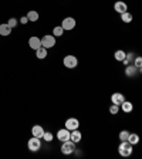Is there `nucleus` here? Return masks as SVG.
I'll use <instances>...</instances> for the list:
<instances>
[{"instance_id":"obj_23","label":"nucleus","mask_w":142,"mask_h":159,"mask_svg":"<svg viewBox=\"0 0 142 159\" xmlns=\"http://www.w3.org/2000/svg\"><path fill=\"white\" fill-rule=\"evenodd\" d=\"M134 67H135L138 71H141L142 70V58L141 57H136L135 58V61H134Z\"/></svg>"},{"instance_id":"obj_17","label":"nucleus","mask_w":142,"mask_h":159,"mask_svg":"<svg viewBox=\"0 0 142 159\" xmlns=\"http://www.w3.org/2000/svg\"><path fill=\"white\" fill-rule=\"evenodd\" d=\"M132 19L134 17L129 11H124V13H121V20H122V23H131Z\"/></svg>"},{"instance_id":"obj_12","label":"nucleus","mask_w":142,"mask_h":159,"mask_svg":"<svg viewBox=\"0 0 142 159\" xmlns=\"http://www.w3.org/2000/svg\"><path fill=\"white\" fill-rule=\"evenodd\" d=\"M126 9H128V6H126V3H124V2H121V0H118L115 4H114V10H115L117 13H124V11H126Z\"/></svg>"},{"instance_id":"obj_19","label":"nucleus","mask_w":142,"mask_h":159,"mask_svg":"<svg viewBox=\"0 0 142 159\" xmlns=\"http://www.w3.org/2000/svg\"><path fill=\"white\" fill-rule=\"evenodd\" d=\"M128 142L131 143V145H136V143L139 142V136L136 135V134H129V136H128Z\"/></svg>"},{"instance_id":"obj_5","label":"nucleus","mask_w":142,"mask_h":159,"mask_svg":"<svg viewBox=\"0 0 142 159\" xmlns=\"http://www.w3.org/2000/svg\"><path fill=\"white\" fill-rule=\"evenodd\" d=\"M27 146H29V149L31 151V152H37V151L41 148V141H40V138H36V136H33V138L29 139V143H27Z\"/></svg>"},{"instance_id":"obj_24","label":"nucleus","mask_w":142,"mask_h":159,"mask_svg":"<svg viewBox=\"0 0 142 159\" xmlns=\"http://www.w3.org/2000/svg\"><path fill=\"white\" fill-rule=\"evenodd\" d=\"M118 112H119V105L112 104V105L109 107V114H111V115H117Z\"/></svg>"},{"instance_id":"obj_1","label":"nucleus","mask_w":142,"mask_h":159,"mask_svg":"<svg viewBox=\"0 0 142 159\" xmlns=\"http://www.w3.org/2000/svg\"><path fill=\"white\" fill-rule=\"evenodd\" d=\"M134 151V145H131V143L128 142V141H122L121 142V145L118 146V152L121 156H131V153H132Z\"/></svg>"},{"instance_id":"obj_25","label":"nucleus","mask_w":142,"mask_h":159,"mask_svg":"<svg viewBox=\"0 0 142 159\" xmlns=\"http://www.w3.org/2000/svg\"><path fill=\"white\" fill-rule=\"evenodd\" d=\"M128 136H129L128 131H121V132H119V139H121V142H122V141H128Z\"/></svg>"},{"instance_id":"obj_20","label":"nucleus","mask_w":142,"mask_h":159,"mask_svg":"<svg viewBox=\"0 0 142 159\" xmlns=\"http://www.w3.org/2000/svg\"><path fill=\"white\" fill-rule=\"evenodd\" d=\"M125 56H126V53L122 51V50H118V51H115V54H114V57H115L117 61H124Z\"/></svg>"},{"instance_id":"obj_3","label":"nucleus","mask_w":142,"mask_h":159,"mask_svg":"<svg viewBox=\"0 0 142 159\" xmlns=\"http://www.w3.org/2000/svg\"><path fill=\"white\" fill-rule=\"evenodd\" d=\"M61 152L64 155H70V153H74L76 152V143L73 141H64L63 145H61Z\"/></svg>"},{"instance_id":"obj_28","label":"nucleus","mask_w":142,"mask_h":159,"mask_svg":"<svg viewBox=\"0 0 142 159\" xmlns=\"http://www.w3.org/2000/svg\"><path fill=\"white\" fill-rule=\"evenodd\" d=\"M20 21H21V24H27V23H29V19H27V17H21V19H20Z\"/></svg>"},{"instance_id":"obj_2","label":"nucleus","mask_w":142,"mask_h":159,"mask_svg":"<svg viewBox=\"0 0 142 159\" xmlns=\"http://www.w3.org/2000/svg\"><path fill=\"white\" fill-rule=\"evenodd\" d=\"M63 64L66 66V68H70V70H73L76 68L77 66H78V58H77L76 56H66L63 60Z\"/></svg>"},{"instance_id":"obj_6","label":"nucleus","mask_w":142,"mask_h":159,"mask_svg":"<svg viewBox=\"0 0 142 159\" xmlns=\"http://www.w3.org/2000/svg\"><path fill=\"white\" fill-rule=\"evenodd\" d=\"M76 20L73 19V17H66V19L63 20V23H61V27H63L64 31H70V30L76 29Z\"/></svg>"},{"instance_id":"obj_10","label":"nucleus","mask_w":142,"mask_h":159,"mask_svg":"<svg viewBox=\"0 0 142 159\" xmlns=\"http://www.w3.org/2000/svg\"><path fill=\"white\" fill-rule=\"evenodd\" d=\"M29 46L31 50H37L41 47V40L39 37H30L29 39Z\"/></svg>"},{"instance_id":"obj_4","label":"nucleus","mask_w":142,"mask_h":159,"mask_svg":"<svg viewBox=\"0 0 142 159\" xmlns=\"http://www.w3.org/2000/svg\"><path fill=\"white\" fill-rule=\"evenodd\" d=\"M41 40V47H44V48H51V47L56 46V37L51 36V34H47V36H44Z\"/></svg>"},{"instance_id":"obj_27","label":"nucleus","mask_w":142,"mask_h":159,"mask_svg":"<svg viewBox=\"0 0 142 159\" xmlns=\"http://www.w3.org/2000/svg\"><path fill=\"white\" fill-rule=\"evenodd\" d=\"M7 26H9L10 29H13V27H16V26H17V19H14V17H13V19H10L9 21H7Z\"/></svg>"},{"instance_id":"obj_7","label":"nucleus","mask_w":142,"mask_h":159,"mask_svg":"<svg viewBox=\"0 0 142 159\" xmlns=\"http://www.w3.org/2000/svg\"><path fill=\"white\" fill-rule=\"evenodd\" d=\"M80 126V121L77 118H68L66 121V128L68 131H74V129H78Z\"/></svg>"},{"instance_id":"obj_8","label":"nucleus","mask_w":142,"mask_h":159,"mask_svg":"<svg viewBox=\"0 0 142 159\" xmlns=\"http://www.w3.org/2000/svg\"><path fill=\"white\" fill-rule=\"evenodd\" d=\"M124 101H125V97L121 93H114L112 95H111V102L115 104V105H121Z\"/></svg>"},{"instance_id":"obj_18","label":"nucleus","mask_w":142,"mask_h":159,"mask_svg":"<svg viewBox=\"0 0 142 159\" xmlns=\"http://www.w3.org/2000/svg\"><path fill=\"white\" fill-rule=\"evenodd\" d=\"M26 17L29 19V21H37L39 20V13H37L36 10H30Z\"/></svg>"},{"instance_id":"obj_14","label":"nucleus","mask_w":142,"mask_h":159,"mask_svg":"<svg viewBox=\"0 0 142 159\" xmlns=\"http://www.w3.org/2000/svg\"><path fill=\"white\" fill-rule=\"evenodd\" d=\"M121 108H122V111L125 114H129V112H132V109H134V104L132 102H129V101H124L122 104H121Z\"/></svg>"},{"instance_id":"obj_15","label":"nucleus","mask_w":142,"mask_h":159,"mask_svg":"<svg viewBox=\"0 0 142 159\" xmlns=\"http://www.w3.org/2000/svg\"><path fill=\"white\" fill-rule=\"evenodd\" d=\"M10 34H11V29L7 26V23L6 24H0V36L6 37V36H10Z\"/></svg>"},{"instance_id":"obj_22","label":"nucleus","mask_w":142,"mask_h":159,"mask_svg":"<svg viewBox=\"0 0 142 159\" xmlns=\"http://www.w3.org/2000/svg\"><path fill=\"white\" fill-rule=\"evenodd\" d=\"M135 71H136V68L134 66H128L125 68V74L128 77H132V75H135Z\"/></svg>"},{"instance_id":"obj_21","label":"nucleus","mask_w":142,"mask_h":159,"mask_svg":"<svg viewBox=\"0 0 142 159\" xmlns=\"http://www.w3.org/2000/svg\"><path fill=\"white\" fill-rule=\"evenodd\" d=\"M53 34H54V37H60V36H63V34H64L63 27H61V26L54 27V29H53Z\"/></svg>"},{"instance_id":"obj_11","label":"nucleus","mask_w":142,"mask_h":159,"mask_svg":"<svg viewBox=\"0 0 142 159\" xmlns=\"http://www.w3.org/2000/svg\"><path fill=\"white\" fill-rule=\"evenodd\" d=\"M31 134H33V136H36V138H43L44 135V129L41 125H34L33 128H31Z\"/></svg>"},{"instance_id":"obj_26","label":"nucleus","mask_w":142,"mask_h":159,"mask_svg":"<svg viewBox=\"0 0 142 159\" xmlns=\"http://www.w3.org/2000/svg\"><path fill=\"white\" fill-rule=\"evenodd\" d=\"M53 134L51 132H46V131H44V135H43V139L44 141H47V142H51V141H53Z\"/></svg>"},{"instance_id":"obj_9","label":"nucleus","mask_w":142,"mask_h":159,"mask_svg":"<svg viewBox=\"0 0 142 159\" xmlns=\"http://www.w3.org/2000/svg\"><path fill=\"white\" fill-rule=\"evenodd\" d=\"M57 138H58V141H61V142L68 141V139H70V131L67 128L60 129L58 132H57Z\"/></svg>"},{"instance_id":"obj_16","label":"nucleus","mask_w":142,"mask_h":159,"mask_svg":"<svg viewBox=\"0 0 142 159\" xmlns=\"http://www.w3.org/2000/svg\"><path fill=\"white\" fill-rule=\"evenodd\" d=\"M36 57L39 60H44L47 57V48H44V47H40V48L36 50Z\"/></svg>"},{"instance_id":"obj_13","label":"nucleus","mask_w":142,"mask_h":159,"mask_svg":"<svg viewBox=\"0 0 142 159\" xmlns=\"http://www.w3.org/2000/svg\"><path fill=\"white\" fill-rule=\"evenodd\" d=\"M81 132H80L78 129H74V131H71L70 132V141H73L74 143H77V142H80L81 141Z\"/></svg>"}]
</instances>
